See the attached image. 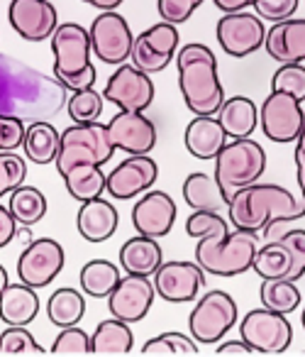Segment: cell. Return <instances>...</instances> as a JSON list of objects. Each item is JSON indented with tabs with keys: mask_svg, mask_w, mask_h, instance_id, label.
I'll return each mask as SVG.
<instances>
[{
	"mask_svg": "<svg viewBox=\"0 0 305 357\" xmlns=\"http://www.w3.org/2000/svg\"><path fill=\"white\" fill-rule=\"evenodd\" d=\"M69 89L56 76H49L10 54H0V115L40 123L52 120L66 108Z\"/></svg>",
	"mask_w": 305,
	"mask_h": 357,
	"instance_id": "obj_1",
	"label": "cell"
},
{
	"mask_svg": "<svg viewBox=\"0 0 305 357\" xmlns=\"http://www.w3.org/2000/svg\"><path fill=\"white\" fill-rule=\"evenodd\" d=\"M186 233L196 238V264L215 277H237L251 269L256 255V233L227 230L220 213L193 211L186 220Z\"/></svg>",
	"mask_w": 305,
	"mask_h": 357,
	"instance_id": "obj_2",
	"label": "cell"
},
{
	"mask_svg": "<svg viewBox=\"0 0 305 357\" xmlns=\"http://www.w3.org/2000/svg\"><path fill=\"white\" fill-rule=\"evenodd\" d=\"M227 213L237 230H244V233L264 230L269 240L286 223L303 218L305 204L279 184H251L232 196L227 204Z\"/></svg>",
	"mask_w": 305,
	"mask_h": 357,
	"instance_id": "obj_3",
	"label": "cell"
},
{
	"mask_svg": "<svg viewBox=\"0 0 305 357\" xmlns=\"http://www.w3.org/2000/svg\"><path fill=\"white\" fill-rule=\"evenodd\" d=\"M178 89L186 100V108L193 115H215L225 100L217 59L205 45H186L176 54Z\"/></svg>",
	"mask_w": 305,
	"mask_h": 357,
	"instance_id": "obj_4",
	"label": "cell"
},
{
	"mask_svg": "<svg viewBox=\"0 0 305 357\" xmlns=\"http://www.w3.org/2000/svg\"><path fill=\"white\" fill-rule=\"evenodd\" d=\"M52 54H54V76L69 91H84L95 86V66L91 64V37L76 22H64L54 30Z\"/></svg>",
	"mask_w": 305,
	"mask_h": 357,
	"instance_id": "obj_5",
	"label": "cell"
},
{
	"mask_svg": "<svg viewBox=\"0 0 305 357\" xmlns=\"http://www.w3.org/2000/svg\"><path fill=\"white\" fill-rule=\"evenodd\" d=\"M266 169V152L256 139H230L215 157V178L227 196V204L240 189L256 184Z\"/></svg>",
	"mask_w": 305,
	"mask_h": 357,
	"instance_id": "obj_6",
	"label": "cell"
},
{
	"mask_svg": "<svg viewBox=\"0 0 305 357\" xmlns=\"http://www.w3.org/2000/svg\"><path fill=\"white\" fill-rule=\"evenodd\" d=\"M113 152L115 147L110 144L105 125L74 123L61 132L59 154H56L54 164L59 174H66L76 164H98V167H103L105 162H110Z\"/></svg>",
	"mask_w": 305,
	"mask_h": 357,
	"instance_id": "obj_7",
	"label": "cell"
},
{
	"mask_svg": "<svg viewBox=\"0 0 305 357\" xmlns=\"http://www.w3.org/2000/svg\"><path fill=\"white\" fill-rule=\"evenodd\" d=\"M237 318H240V308L235 298L222 289H215L196 301V308L188 316V331L196 342L212 345L235 328Z\"/></svg>",
	"mask_w": 305,
	"mask_h": 357,
	"instance_id": "obj_8",
	"label": "cell"
},
{
	"mask_svg": "<svg viewBox=\"0 0 305 357\" xmlns=\"http://www.w3.org/2000/svg\"><path fill=\"white\" fill-rule=\"evenodd\" d=\"M240 335L251 352H264V355H279L286 352L293 340V328L290 321L281 313L269 308H254L240 323Z\"/></svg>",
	"mask_w": 305,
	"mask_h": 357,
	"instance_id": "obj_9",
	"label": "cell"
},
{
	"mask_svg": "<svg viewBox=\"0 0 305 357\" xmlns=\"http://www.w3.org/2000/svg\"><path fill=\"white\" fill-rule=\"evenodd\" d=\"M91 37V52L98 56L103 64L120 66L130 59L132 52L134 35L130 30L127 20L115 10H103L93 20L88 30Z\"/></svg>",
	"mask_w": 305,
	"mask_h": 357,
	"instance_id": "obj_10",
	"label": "cell"
},
{
	"mask_svg": "<svg viewBox=\"0 0 305 357\" xmlns=\"http://www.w3.org/2000/svg\"><path fill=\"white\" fill-rule=\"evenodd\" d=\"M305 113L293 96L283 91H271L259 108V128L276 144L295 142L303 130Z\"/></svg>",
	"mask_w": 305,
	"mask_h": 357,
	"instance_id": "obj_11",
	"label": "cell"
},
{
	"mask_svg": "<svg viewBox=\"0 0 305 357\" xmlns=\"http://www.w3.org/2000/svg\"><path fill=\"white\" fill-rule=\"evenodd\" d=\"M178 40H181V35H178L176 25H169V22L152 25L142 35L134 37L132 52H130L132 66L149 76L164 71L176 56Z\"/></svg>",
	"mask_w": 305,
	"mask_h": 357,
	"instance_id": "obj_12",
	"label": "cell"
},
{
	"mask_svg": "<svg viewBox=\"0 0 305 357\" xmlns=\"http://www.w3.org/2000/svg\"><path fill=\"white\" fill-rule=\"evenodd\" d=\"M66 255L54 238L32 240L17 259V279L32 289H45L61 274Z\"/></svg>",
	"mask_w": 305,
	"mask_h": 357,
	"instance_id": "obj_13",
	"label": "cell"
},
{
	"mask_svg": "<svg viewBox=\"0 0 305 357\" xmlns=\"http://www.w3.org/2000/svg\"><path fill=\"white\" fill-rule=\"evenodd\" d=\"M217 45L222 47V52L235 59L254 54L259 47H264V22L259 15H251V13H225V15L217 20L215 27Z\"/></svg>",
	"mask_w": 305,
	"mask_h": 357,
	"instance_id": "obj_14",
	"label": "cell"
},
{
	"mask_svg": "<svg viewBox=\"0 0 305 357\" xmlns=\"http://www.w3.org/2000/svg\"><path fill=\"white\" fill-rule=\"evenodd\" d=\"M159 178V164L149 154H130L105 176V191L118 201H130L149 191Z\"/></svg>",
	"mask_w": 305,
	"mask_h": 357,
	"instance_id": "obj_15",
	"label": "cell"
},
{
	"mask_svg": "<svg viewBox=\"0 0 305 357\" xmlns=\"http://www.w3.org/2000/svg\"><path fill=\"white\" fill-rule=\"evenodd\" d=\"M103 98L115 103L120 110L144 113L154 103V84L149 74L134 69L132 64H120L105 84Z\"/></svg>",
	"mask_w": 305,
	"mask_h": 357,
	"instance_id": "obj_16",
	"label": "cell"
},
{
	"mask_svg": "<svg viewBox=\"0 0 305 357\" xmlns=\"http://www.w3.org/2000/svg\"><path fill=\"white\" fill-rule=\"evenodd\" d=\"M154 291L169 303L196 301L205 287V272L196 262H162L154 272Z\"/></svg>",
	"mask_w": 305,
	"mask_h": 357,
	"instance_id": "obj_17",
	"label": "cell"
},
{
	"mask_svg": "<svg viewBox=\"0 0 305 357\" xmlns=\"http://www.w3.org/2000/svg\"><path fill=\"white\" fill-rule=\"evenodd\" d=\"M154 284L149 277H137V274H127L118 282L113 294L108 296L110 316L118 318L123 323H139L149 313L154 303Z\"/></svg>",
	"mask_w": 305,
	"mask_h": 357,
	"instance_id": "obj_18",
	"label": "cell"
},
{
	"mask_svg": "<svg viewBox=\"0 0 305 357\" xmlns=\"http://www.w3.org/2000/svg\"><path fill=\"white\" fill-rule=\"evenodd\" d=\"M10 27L27 42L49 40L59 27V15L49 0H13L8 8Z\"/></svg>",
	"mask_w": 305,
	"mask_h": 357,
	"instance_id": "obj_19",
	"label": "cell"
},
{
	"mask_svg": "<svg viewBox=\"0 0 305 357\" xmlns=\"http://www.w3.org/2000/svg\"><path fill=\"white\" fill-rule=\"evenodd\" d=\"M108 137L115 149H123L127 154H149L157 147V125L144 113L120 110L108 125Z\"/></svg>",
	"mask_w": 305,
	"mask_h": 357,
	"instance_id": "obj_20",
	"label": "cell"
},
{
	"mask_svg": "<svg viewBox=\"0 0 305 357\" xmlns=\"http://www.w3.org/2000/svg\"><path fill=\"white\" fill-rule=\"evenodd\" d=\"M176 215L178 208L166 191H149V194H144L134 204L132 225L137 230V235H147V238L159 240L171 233Z\"/></svg>",
	"mask_w": 305,
	"mask_h": 357,
	"instance_id": "obj_21",
	"label": "cell"
},
{
	"mask_svg": "<svg viewBox=\"0 0 305 357\" xmlns=\"http://www.w3.org/2000/svg\"><path fill=\"white\" fill-rule=\"evenodd\" d=\"M264 47L271 59L279 64L305 61V20L288 17L283 22H274V27L264 37Z\"/></svg>",
	"mask_w": 305,
	"mask_h": 357,
	"instance_id": "obj_22",
	"label": "cell"
},
{
	"mask_svg": "<svg viewBox=\"0 0 305 357\" xmlns=\"http://www.w3.org/2000/svg\"><path fill=\"white\" fill-rule=\"evenodd\" d=\"M120 223V213L113 204L100 196V199L86 201L81 204L79 215H76V228H79V235L86 240V243H105L115 235Z\"/></svg>",
	"mask_w": 305,
	"mask_h": 357,
	"instance_id": "obj_23",
	"label": "cell"
},
{
	"mask_svg": "<svg viewBox=\"0 0 305 357\" xmlns=\"http://www.w3.org/2000/svg\"><path fill=\"white\" fill-rule=\"evenodd\" d=\"M227 135L222 130V125L217 123L215 115H196V118L188 123L186 135H183V142H186L188 154H193L196 159H215L220 154V149L227 144Z\"/></svg>",
	"mask_w": 305,
	"mask_h": 357,
	"instance_id": "obj_24",
	"label": "cell"
},
{
	"mask_svg": "<svg viewBox=\"0 0 305 357\" xmlns=\"http://www.w3.org/2000/svg\"><path fill=\"white\" fill-rule=\"evenodd\" d=\"M40 313V296L37 289L27 284H8L0 291V321L8 326H30Z\"/></svg>",
	"mask_w": 305,
	"mask_h": 357,
	"instance_id": "obj_25",
	"label": "cell"
},
{
	"mask_svg": "<svg viewBox=\"0 0 305 357\" xmlns=\"http://www.w3.org/2000/svg\"><path fill=\"white\" fill-rule=\"evenodd\" d=\"M215 115L230 139L251 137V132L259 128V108L247 96H232V98L222 100Z\"/></svg>",
	"mask_w": 305,
	"mask_h": 357,
	"instance_id": "obj_26",
	"label": "cell"
},
{
	"mask_svg": "<svg viewBox=\"0 0 305 357\" xmlns=\"http://www.w3.org/2000/svg\"><path fill=\"white\" fill-rule=\"evenodd\" d=\"M164 262L162 245L154 238L147 235H137L130 238L127 243L120 248V264L127 274H137V277H154Z\"/></svg>",
	"mask_w": 305,
	"mask_h": 357,
	"instance_id": "obj_27",
	"label": "cell"
},
{
	"mask_svg": "<svg viewBox=\"0 0 305 357\" xmlns=\"http://www.w3.org/2000/svg\"><path fill=\"white\" fill-rule=\"evenodd\" d=\"M183 201L191 211H205V213H220L227 208V196L217 178L205 172H193L183 181Z\"/></svg>",
	"mask_w": 305,
	"mask_h": 357,
	"instance_id": "obj_28",
	"label": "cell"
},
{
	"mask_svg": "<svg viewBox=\"0 0 305 357\" xmlns=\"http://www.w3.org/2000/svg\"><path fill=\"white\" fill-rule=\"evenodd\" d=\"M59 142H61L59 130L47 123V120H40V123H32L25 130L22 149H25V157L32 164L45 167V164H54L56 154H59Z\"/></svg>",
	"mask_w": 305,
	"mask_h": 357,
	"instance_id": "obj_29",
	"label": "cell"
},
{
	"mask_svg": "<svg viewBox=\"0 0 305 357\" xmlns=\"http://www.w3.org/2000/svg\"><path fill=\"white\" fill-rule=\"evenodd\" d=\"M251 269H254L261 279H288V282H298V279H295L293 257H290L288 248H286L281 240H271L264 248L256 250Z\"/></svg>",
	"mask_w": 305,
	"mask_h": 357,
	"instance_id": "obj_30",
	"label": "cell"
},
{
	"mask_svg": "<svg viewBox=\"0 0 305 357\" xmlns=\"http://www.w3.org/2000/svg\"><path fill=\"white\" fill-rule=\"evenodd\" d=\"M61 178H64L66 191L81 204L100 199L105 191V174L98 164H76L66 174H61Z\"/></svg>",
	"mask_w": 305,
	"mask_h": 357,
	"instance_id": "obj_31",
	"label": "cell"
},
{
	"mask_svg": "<svg viewBox=\"0 0 305 357\" xmlns=\"http://www.w3.org/2000/svg\"><path fill=\"white\" fill-rule=\"evenodd\" d=\"M120 269L118 264L108 262V259H91V262L84 264L81 269V289H84L86 296L93 298H108L113 294V289L118 287L120 282Z\"/></svg>",
	"mask_w": 305,
	"mask_h": 357,
	"instance_id": "obj_32",
	"label": "cell"
},
{
	"mask_svg": "<svg viewBox=\"0 0 305 357\" xmlns=\"http://www.w3.org/2000/svg\"><path fill=\"white\" fill-rule=\"evenodd\" d=\"M86 313V296L79 289L64 287L54 291L47 301V316L56 328H71L79 326V321Z\"/></svg>",
	"mask_w": 305,
	"mask_h": 357,
	"instance_id": "obj_33",
	"label": "cell"
},
{
	"mask_svg": "<svg viewBox=\"0 0 305 357\" xmlns=\"http://www.w3.org/2000/svg\"><path fill=\"white\" fill-rule=\"evenodd\" d=\"M8 211L15 218L17 225H35L40 223L47 215V196L42 194L37 186H17L10 194V204H8Z\"/></svg>",
	"mask_w": 305,
	"mask_h": 357,
	"instance_id": "obj_34",
	"label": "cell"
},
{
	"mask_svg": "<svg viewBox=\"0 0 305 357\" xmlns=\"http://www.w3.org/2000/svg\"><path fill=\"white\" fill-rule=\"evenodd\" d=\"M134 345V335L130 331V323H123L118 318L98 323V328L91 335V352H130Z\"/></svg>",
	"mask_w": 305,
	"mask_h": 357,
	"instance_id": "obj_35",
	"label": "cell"
},
{
	"mask_svg": "<svg viewBox=\"0 0 305 357\" xmlns=\"http://www.w3.org/2000/svg\"><path fill=\"white\" fill-rule=\"evenodd\" d=\"M259 298L264 303V308L281 316H288L300 306V291L295 287V282L288 279H264L259 289Z\"/></svg>",
	"mask_w": 305,
	"mask_h": 357,
	"instance_id": "obj_36",
	"label": "cell"
},
{
	"mask_svg": "<svg viewBox=\"0 0 305 357\" xmlns=\"http://www.w3.org/2000/svg\"><path fill=\"white\" fill-rule=\"evenodd\" d=\"M103 93H98L95 89H84L74 91L69 100H66V110H69V118L79 125L86 123H98L100 115H103Z\"/></svg>",
	"mask_w": 305,
	"mask_h": 357,
	"instance_id": "obj_37",
	"label": "cell"
},
{
	"mask_svg": "<svg viewBox=\"0 0 305 357\" xmlns=\"http://www.w3.org/2000/svg\"><path fill=\"white\" fill-rule=\"evenodd\" d=\"M142 352L144 355H154V352L157 355H196L198 342L183 333H162V335L144 342Z\"/></svg>",
	"mask_w": 305,
	"mask_h": 357,
	"instance_id": "obj_38",
	"label": "cell"
},
{
	"mask_svg": "<svg viewBox=\"0 0 305 357\" xmlns=\"http://www.w3.org/2000/svg\"><path fill=\"white\" fill-rule=\"evenodd\" d=\"M27 162L13 152H0V199L25 184Z\"/></svg>",
	"mask_w": 305,
	"mask_h": 357,
	"instance_id": "obj_39",
	"label": "cell"
},
{
	"mask_svg": "<svg viewBox=\"0 0 305 357\" xmlns=\"http://www.w3.org/2000/svg\"><path fill=\"white\" fill-rule=\"evenodd\" d=\"M271 91H283L293 96L298 103L305 100V66L300 64H281V69L271 79Z\"/></svg>",
	"mask_w": 305,
	"mask_h": 357,
	"instance_id": "obj_40",
	"label": "cell"
},
{
	"mask_svg": "<svg viewBox=\"0 0 305 357\" xmlns=\"http://www.w3.org/2000/svg\"><path fill=\"white\" fill-rule=\"evenodd\" d=\"M0 352L6 355H22V352H45V347L35 340L27 326H10L6 333H0Z\"/></svg>",
	"mask_w": 305,
	"mask_h": 357,
	"instance_id": "obj_41",
	"label": "cell"
},
{
	"mask_svg": "<svg viewBox=\"0 0 305 357\" xmlns=\"http://www.w3.org/2000/svg\"><path fill=\"white\" fill-rule=\"evenodd\" d=\"M52 352L54 355H84V352H91V335L86 331H81L79 326L71 328H61V333L54 337L52 342Z\"/></svg>",
	"mask_w": 305,
	"mask_h": 357,
	"instance_id": "obj_42",
	"label": "cell"
},
{
	"mask_svg": "<svg viewBox=\"0 0 305 357\" xmlns=\"http://www.w3.org/2000/svg\"><path fill=\"white\" fill-rule=\"evenodd\" d=\"M201 3L203 0H157V10L162 22L181 25V22L191 20V15L201 8Z\"/></svg>",
	"mask_w": 305,
	"mask_h": 357,
	"instance_id": "obj_43",
	"label": "cell"
},
{
	"mask_svg": "<svg viewBox=\"0 0 305 357\" xmlns=\"http://www.w3.org/2000/svg\"><path fill=\"white\" fill-rule=\"evenodd\" d=\"M300 0H254V10L261 20L283 22L295 15Z\"/></svg>",
	"mask_w": 305,
	"mask_h": 357,
	"instance_id": "obj_44",
	"label": "cell"
},
{
	"mask_svg": "<svg viewBox=\"0 0 305 357\" xmlns=\"http://www.w3.org/2000/svg\"><path fill=\"white\" fill-rule=\"evenodd\" d=\"M276 240L288 248L290 257H293V267H295V279H300L305 274V230L295 228L288 230V233H281Z\"/></svg>",
	"mask_w": 305,
	"mask_h": 357,
	"instance_id": "obj_45",
	"label": "cell"
},
{
	"mask_svg": "<svg viewBox=\"0 0 305 357\" xmlns=\"http://www.w3.org/2000/svg\"><path fill=\"white\" fill-rule=\"evenodd\" d=\"M25 123L0 115V152H15L25 142Z\"/></svg>",
	"mask_w": 305,
	"mask_h": 357,
	"instance_id": "obj_46",
	"label": "cell"
},
{
	"mask_svg": "<svg viewBox=\"0 0 305 357\" xmlns=\"http://www.w3.org/2000/svg\"><path fill=\"white\" fill-rule=\"evenodd\" d=\"M15 233H17L15 218H13L6 206L0 204V248H8L15 240Z\"/></svg>",
	"mask_w": 305,
	"mask_h": 357,
	"instance_id": "obj_47",
	"label": "cell"
},
{
	"mask_svg": "<svg viewBox=\"0 0 305 357\" xmlns=\"http://www.w3.org/2000/svg\"><path fill=\"white\" fill-rule=\"evenodd\" d=\"M212 3H215V8L222 13H240V10H244V8L254 6V0H212Z\"/></svg>",
	"mask_w": 305,
	"mask_h": 357,
	"instance_id": "obj_48",
	"label": "cell"
},
{
	"mask_svg": "<svg viewBox=\"0 0 305 357\" xmlns=\"http://www.w3.org/2000/svg\"><path fill=\"white\" fill-rule=\"evenodd\" d=\"M217 352H220V355H227V352H235V355H249L251 347L247 345L244 340H230V342H222V345L217 347Z\"/></svg>",
	"mask_w": 305,
	"mask_h": 357,
	"instance_id": "obj_49",
	"label": "cell"
},
{
	"mask_svg": "<svg viewBox=\"0 0 305 357\" xmlns=\"http://www.w3.org/2000/svg\"><path fill=\"white\" fill-rule=\"evenodd\" d=\"M295 167H305V123L298 139H295Z\"/></svg>",
	"mask_w": 305,
	"mask_h": 357,
	"instance_id": "obj_50",
	"label": "cell"
},
{
	"mask_svg": "<svg viewBox=\"0 0 305 357\" xmlns=\"http://www.w3.org/2000/svg\"><path fill=\"white\" fill-rule=\"evenodd\" d=\"M84 3L98 8V10H115V8H120V3H123V0H84Z\"/></svg>",
	"mask_w": 305,
	"mask_h": 357,
	"instance_id": "obj_51",
	"label": "cell"
},
{
	"mask_svg": "<svg viewBox=\"0 0 305 357\" xmlns=\"http://www.w3.org/2000/svg\"><path fill=\"white\" fill-rule=\"evenodd\" d=\"M298 169V184H300V191H303V204H305V167H295Z\"/></svg>",
	"mask_w": 305,
	"mask_h": 357,
	"instance_id": "obj_52",
	"label": "cell"
},
{
	"mask_svg": "<svg viewBox=\"0 0 305 357\" xmlns=\"http://www.w3.org/2000/svg\"><path fill=\"white\" fill-rule=\"evenodd\" d=\"M8 284H10V279H8V272H6V267H3V264H0V291H3V289H6Z\"/></svg>",
	"mask_w": 305,
	"mask_h": 357,
	"instance_id": "obj_53",
	"label": "cell"
},
{
	"mask_svg": "<svg viewBox=\"0 0 305 357\" xmlns=\"http://www.w3.org/2000/svg\"><path fill=\"white\" fill-rule=\"evenodd\" d=\"M300 321H303V328H305V308H303V316H300Z\"/></svg>",
	"mask_w": 305,
	"mask_h": 357,
	"instance_id": "obj_54",
	"label": "cell"
}]
</instances>
